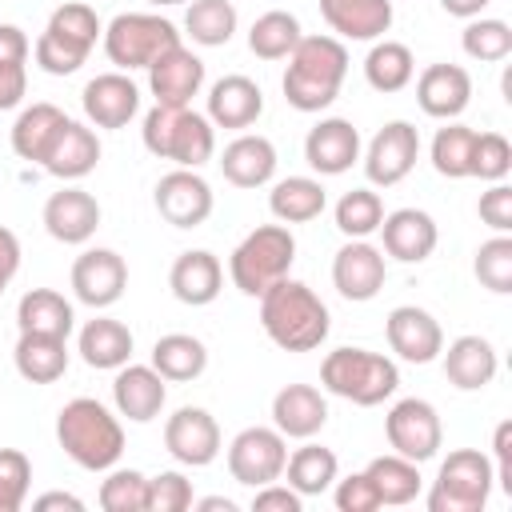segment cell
<instances>
[{
  "mask_svg": "<svg viewBox=\"0 0 512 512\" xmlns=\"http://www.w3.org/2000/svg\"><path fill=\"white\" fill-rule=\"evenodd\" d=\"M144 148L160 160H172L176 168H200L212 160L216 152V128L208 116L192 112L188 108H176V104H152L148 116H144Z\"/></svg>",
  "mask_w": 512,
  "mask_h": 512,
  "instance_id": "4",
  "label": "cell"
},
{
  "mask_svg": "<svg viewBox=\"0 0 512 512\" xmlns=\"http://www.w3.org/2000/svg\"><path fill=\"white\" fill-rule=\"evenodd\" d=\"M384 436L392 444L396 456L412 460V464H424L440 452L444 444V424H440V412L420 400V396H404L388 408L384 416Z\"/></svg>",
  "mask_w": 512,
  "mask_h": 512,
  "instance_id": "10",
  "label": "cell"
},
{
  "mask_svg": "<svg viewBox=\"0 0 512 512\" xmlns=\"http://www.w3.org/2000/svg\"><path fill=\"white\" fill-rule=\"evenodd\" d=\"M296 260V236L288 224H260L252 228L228 256V276L244 296H264L276 280L288 276Z\"/></svg>",
  "mask_w": 512,
  "mask_h": 512,
  "instance_id": "6",
  "label": "cell"
},
{
  "mask_svg": "<svg viewBox=\"0 0 512 512\" xmlns=\"http://www.w3.org/2000/svg\"><path fill=\"white\" fill-rule=\"evenodd\" d=\"M348 76V48L336 36H300L284 68V100L296 112H324Z\"/></svg>",
  "mask_w": 512,
  "mask_h": 512,
  "instance_id": "2",
  "label": "cell"
},
{
  "mask_svg": "<svg viewBox=\"0 0 512 512\" xmlns=\"http://www.w3.org/2000/svg\"><path fill=\"white\" fill-rule=\"evenodd\" d=\"M384 236V252L400 264H420L436 252V240H440V228L436 220L424 212V208H396V212H384L380 228Z\"/></svg>",
  "mask_w": 512,
  "mask_h": 512,
  "instance_id": "22",
  "label": "cell"
},
{
  "mask_svg": "<svg viewBox=\"0 0 512 512\" xmlns=\"http://www.w3.org/2000/svg\"><path fill=\"white\" fill-rule=\"evenodd\" d=\"M56 440L64 456L88 472H108L124 452L120 420L92 396H76L56 416Z\"/></svg>",
  "mask_w": 512,
  "mask_h": 512,
  "instance_id": "3",
  "label": "cell"
},
{
  "mask_svg": "<svg viewBox=\"0 0 512 512\" xmlns=\"http://www.w3.org/2000/svg\"><path fill=\"white\" fill-rule=\"evenodd\" d=\"M260 324L268 340L284 352H312L328 340L332 316L328 304L300 280L284 276L260 296Z\"/></svg>",
  "mask_w": 512,
  "mask_h": 512,
  "instance_id": "1",
  "label": "cell"
},
{
  "mask_svg": "<svg viewBox=\"0 0 512 512\" xmlns=\"http://www.w3.org/2000/svg\"><path fill=\"white\" fill-rule=\"evenodd\" d=\"M488 4H492V0H440V8H444L448 16H460V20H472V16H480Z\"/></svg>",
  "mask_w": 512,
  "mask_h": 512,
  "instance_id": "59",
  "label": "cell"
},
{
  "mask_svg": "<svg viewBox=\"0 0 512 512\" xmlns=\"http://www.w3.org/2000/svg\"><path fill=\"white\" fill-rule=\"evenodd\" d=\"M16 328L20 332H40V336L68 340L72 328H76V312H72V304L56 288H32L16 304Z\"/></svg>",
  "mask_w": 512,
  "mask_h": 512,
  "instance_id": "33",
  "label": "cell"
},
{
  "mask_svg": "<svg viewBox=\"0 0 512 512\" xmlns=\"http://www.w3.org/2000/svg\"><path fill=\"white\" fill-rule=\"evenodd\" d=\"M16 272H20V240H16L12 228L0 224V296H4V288L12 284Z\"/></svg>",
  "mask_w": 512,
  "mask_h": 512,
  "instance_id": "56",
  "label": "cell"
},
{
  "mask_svg": "<svg viewBox=\"0 0 512 512\" xmlns=\"http://www.w3.org/2000/svg\"><path fill=\"white\" fill-rule=\"evenodd\" d=\"M264 112V92L256 80L232 72V76H220L212 88H208V120L212 128H252Z\"/></svg>",
  "mask_w": 512,
  "mask_h": 512,
  "instance_id": "28",
  "label": "cell"
},
{
  "mask_svg": "<svg viewBox=\"0 0 512 512\" xmlns=\"http://www.w3.org/2000/svg\"><path fill=\"white\" fill-rule=\"evenodd\" d=\"M324 24L340 40H380L392 28V0H320Z\"/></svg>",
  "mask_w": 512,
  "mask_h": 512,
  "instance_id": "29",
  "label": "cell"
},
{
  "mask_svg": "<svg viewBox=\"0 0 512 512\" xmlns=\"http://www.w3.org/2000/svg\"><path fill=\"white\" fill-rule=\"evenodd\" d=\"M480 220L492 228V232H512V188L504 180H496L488 192H480V204H476Z\"/></svg>",
  "mask_w": 512,
  "mask_h": 512,
  "instance_id": "52",
  "label": "cell"
},
{
  "mask_svg": "<svg viewBox=\"0 0 512 512\" xmlns=\"http://www.w3.org/2000/svg\"><path fill=\"white\" fill-rule=\"evenodd\" d=\"M388 280V260L376 244L368 240H348L336 256H332V284L344 300L352 304H364L372 300Z\"/></svg>",
  "mask_w": 512,
  "mask_h": 512,
  "instance_id": "16",
  "label": "cell"
},
{
  "mask_svg": "<svg viewBox=\"0 0 512 512\" xmlns=\"http://www.w3.org/2000/svg\"><path fill=\"white\" fill-rule=\"evenodd\" d=\"M492 484V460L476 448H456L432 480L428 512H480L492 496Z\"/></svg>",
  "mask_w": 512,
  "mask_h": 512,
  "instance_id": "9",
  "label": "cell"
},
{
  "mask_svg": "<svg viewBox=\"0 0 512 512\" xmlns=\"http://www.w3.org/2000/svg\"><path fill=\"white\" fill-rule=\"evenodd\" d=\"M76 352L88 368H100V372H116L120 364L132 360V332L128 324L112 320V316H96L80 328V340H76Z\"/></svg>",
  "mask_w": 512,
  "mask_h": 512,
  "instance_id": "32",
  "label": "cell"
},
{
  "mask_svg": "<svg viewBox=\"0 0 512 512\" xmlns=\"http://www.w3.org/2000/svg\"><path fill=\"white\" fill-rule=\"evenodd\" d=\"M64 120H68V116H64V108H56V104H48V100H40V104L24 108V112L16 116V124H12V152H16L20 160L40 164V160H44V152H48V144L56 140V132H60V124H64Z\"/></svg>",
  "mask_w": 512,
  "mask_h": 512,
  "instance_id": "37",
  "label": "cell"
},
{
  "mask_svg": "<svg viewBox=\"0 0 512 512\" xmlns=\"http://www.w3.org/2000/svg\"><path fill=\"white\" fill-rule=\"evenodd\" d=\"M416 76V60H412V48L400 44V40H372L368 56H364V80L376 88V92H400L408 88Z\"/></svg>",
  "mask_w": 512,
  "mask_h": 512,
  "instance_id": "39",
  "label": "cell"
},
{
  "mask_svg": "<svg viewBox=\"0 0 512 512\" xmlns=\"http://www.w3.org/2000/svg\"><path fill=\"white\" fill-rule=\"evenodd\" d=\"M512 172V144L500 132H476V148H472V176L476 180H504Z\"/></svg>",
  "mask_w": 512,
  "mask_h": 512,
  "instance_id": "49",
  "label": "cell"
},
{
  "mask_svg": "<svg viewBox=\"0 0 512 512\" xmlns=\"http://www.w3.org/2000/svg\"><path fill=\"white\" fill-rule=\"evenodd\" d=\"M44 172L48 176H56V180H84L96 164H100V140H96V132L88 128V124H80V120H64L60 124V132H56V140L48 144V152H44Z\"/></svg>",
  "mask_w": 512,
  "mask_h": 512,
  "instance_id": "26",
  "label": "cell"
},
{
  "mask_svg": "<svg viewBox=\"0 0 512 512\" xmlns=\"http://www.w3.org/2000/svg\"><path fill=\"white\" fill-rule=\"evenodd\" d=\"M300 36H304L300 32V20L292 12H284V8H272V12H264V16L252 20L248 48L260 60H288V52L300 44Z\"/></svg>",
  "mask_w": 512,
  "mask_h": 512,
  "instance_id": "41",
  "label": "cell"
},
{
  "mask_svg": "<svg viewBox=\"0 0 512 512\" xmlns=\"http://www.w3.org/2000/svg\"><path fill=\"white\" fill-rule=\"evenodd\" d=\"M200 512H236V500L228 496H208V500H192Z\"/></svg>",
  "mask_w": 512,
  "mask_h": 512,
  "instance_id": "60",
  "label": "cell"
},
{
  "mask_svg": "<svg viewBox=\"0 0 512 512\" xmlns=\"http://www.w3.org/2000/svg\"><path fill=\"white\" fill-rule=\"evenodd\" d=\"M168 400V380L152 364H120L112 380V404L132 424H148L160 416Z\"/></svg>",
  "mask_w": 512,
  "mask_h": 512,
  "instance_id": "20",
  "label": "cell"
},
{
  "mask_svg": "<svg viewBox=\"0 0 512 512\" xmlns=\"http://www.w3.org/2000/svg\"><path fill=\"white\" fill-rule=\"evenodd\" d=\"M472 272H476V280H480L488 292L508 296V292H512V236H508V232H496L492 240H484V244L476 248Z\"/></svg>",
  "mask_w": 512,
  "mask_h": 512,
  "instance_id": "46",
  "label": "cell"
},
{
  "mask_svg": "<svg viewBox=\"0 0 512 512\" xmlns=\"http://www.w3.org/2000/svg\"><path fill=\"white\" fill-rule=\"evenodd\" d=\"M164 448L172 460L188 464V468H204L220 456V424L208 408L184 404L168 416L164 424Z\"/></svg>",
  "mask_w": 512,
  "mask_h": 512,
  "instance_id": "14",
  "label": "cell"
},
{
  "mask_svg": "<svg viewBox=\"0 0 512 512\" xmlns=\"http://www.w3.org/2000/svg\"><path fill=\"white\" fill-rule=\"evenodd\" d=\"M152 368L168 380V384H188L196 376H204L208 368V348L204 340L188 336V332H168L152 344Z\"/></svg>",
  "mask_w": 512,
  "mask_h": 512,
  "instance_id": "35",
  "label": "cell"
},
{
  "mask_svg": "<svg viewBox=\"0 0 512 512\" xmlns=\"http://www.w3.org/2000/svg\"><path fill=\"white\" fill-rule=\"evenodd\" d=\"M192 480L184 472L148 476V512H184L192 508Z\"/></svg>",
  "mask_w": 512,
  "mask_h": 512,
  "instance_id": "50",
  "label": "cell"
},
{
  "mask_svg": "<svg viewBox=\"0 0 512 512\" xmlns=\"http://www.w3.org/2000/svg\"><path fill=\"white\" fill-rule=\"evenodd\" d=\"M128 288V264L112 248H84L72 264V292L88 308H112Z\"/></svg>",
  "mask_w": 512,
  "mask_h": 512,
  "instance_id": "15",
  "label": "cell"
},
{
  "mask_svg": "<svg viewBox=\"0 0 512 512\" xmlns=\"http://www.w3.org/2000/svg\"><path fill=\"white\" fill-rule=\"evenodd\" d=\"M32 488V460L20 448H0V512H20Z\"/></svg>",
  "mask_w": 512,
  "mask_h": 512,
  "instance_id": "48",
  "label": "cell"
},
{
  "mask_svg": "<svg viewBox=\"0 0 512 512\" xmlns=\"http://www.w3.org/2000/svg\"><path fill=\"white\" fill-rule=\"evenodd\" d=\"M220 172L228 184L236 188H264L276 176V148L268 136H236L224 152H220Z\"/></svg>",
  "mask_w": 512,
  "mask_h": 512,
  "instance_id": "30",
  "label": "cell"
},
{
  "mask_svg": "<svg viewBox=\"0 0 512 512\" xmlns=\"http://www.w3.org/2000/svg\"><path fill=\"white\" fill-rule=\"evenodd\" d=\"M304 160L320 176H340L360 160V132L344 116H328L304 136Z\"/></svg>",
  "mask_w": 512,
  "mask_h": 512,
  "instance_id": "19",
  "label": "cell"
},
{
  "mask_svg": "<svg viewBox=\"0 0 512 512\" xmlns=\"http://www.w3.org/2000/svg\"><path fill=\"white\" fill-rule=\"evenodd\" d=\"M148 4H156V8H160V4H188V0H148Z\"/></svg>",
  "mask_w": 512,
  "mask_h": 512,
  "instance_id": "61",
  "label": "cell"
},
{
  "mask_svg": "<svg viewBox=\"0 0 512 512\" xmlns=\"http://www.w3.org/2000/svg\"><path fill=\"white\" fill-rule=\"evenodd\" d=\"M80 104L96 128H124L140 112V88L128 80V72H100L84 84Z\"/></svg>",
  "mask_w": 512,
  "mask_h": 512,
  "instance_id": "21",
  "label": "cell"
},
{
  "mask_svg": "<svg viewBox=\"0 0 512 512\" xmlns=\"http://www.w3.org/2000/svg\"><path fill=\"white\" fill-rule=\"evenodd\" d=\"M492 476L500 492L512 496V420H500L492 432Z\"/></svg>",
  "mask_w": 512,
  "mask_h": 512,
  "instance_id": "53",
  "label": "cell"
},
{
  "mask_svg": "<svg viewBox=\"0 0 512 512\" xmlns=\"http://www.w3.org/2000/svg\"><path fill=\"white\" fill-rule=\"evenodd\" d=\"M420 156V132L408 120H388L364 148V176L376 188H392L400 184Z\"/></svg>",
  "mask_w": 512,
  "mask_h": 512,
  "instance_id": "12",
  "label": "cell"
},
{
  "mask_svg": "<svg viewBox=\"0 0 512 512\" xmlns=\"http://www.w3.org/2000/svg\"><path fill=\"white\" fill-rule=\"evenodd\" d=\"M472 148H476V128L444 124L432 136V168L448 180H468L472 176Z\"/></svg>",
  "mask_w": 512,
  "mask_h": 512,
  "instance_id": "43",
  "label": "cell"
},
{
  "mask_svg": "<svg viewBox=\"0 0 512 512\" xmlns=\"http://www.w3.org/2000/svg\"><path fill=\"white\" fill-rule=\"evenodd\" d=\"M28 60V36L16 24H0V64H24Z\"/></svg>",
  "mask_w": 512,
  "mask_h": 512,
  "instance_id": "57",
  "label": "cell"
},
{
  "mask_svg": "<svg viewBox=\"0 0 512 512\" xmlns=\"http://www.w3.org/2000/svg\"><path fill=\"white\" fill-rule=\"evenodd\" d=\"M496 368H500L496 348H492V340H484V336H456V340L448 344V352H444V376H448V384L460 388V392H480V388H488L492 376H496Z\"/></svg>",
  "mask_w": 512,
  "mask_h": 512,
  "instance_id": "31",
  "label": "cell"
},
{
  "mask_svg": "<svg viewBox=\"0 0 512 512\" xmlns=\"http://www.w3.org/2000/svg\"><path fill=\"white\" fill-rule=\"evenodd\" d=\"M16 372L28 384H56L68 372V340L60 336H40V332H20L12 348Z\"/></svg>",
  "mask_w": 512,
  "mask_h": 512,
  "instance_id": "34",
  "label": "cell"
},
{
  "mask_svg": "<svg viewBox=\"0 0 512 512\" xmlns=\"http://www.w3.org/2000/svg\"><path fill=\"white\" fill-rule=\"evenodd\" d=\"M384 220V200L372 188H352L336 200V228L348 240H368Z\"/></svg>",
  "mask_w": 512,
  "mask_h": 512,
  "instance_id": "45",
  "label": "cell"
},
{
  "mask_svg": "<svg viewBox=\"0 0 512 512\" xmlns=\"http://www.w3.org/2000/svg\"><path fill=\"white\" fill-rule=\"evenodd\" d=\"M472 100V76L460 64H428L416 76V104L432 120H456Z\"/></svg>",
  "mask_w": 512,
  "mask_h": 512,
  "instance_id": "25",
  "label": "cell"
},
{
  "mask_svg": "<svg viewBox=\"0 0 512 512\" xmlns=\"http://www.w3.org/2000/svg\"><path fill=\"white\" fill-rule=\"evenodd\" d=\"M104 52L120 72L132 68H148L160 52L180 44V32L172 20L156 16V12H120L104 24Z\"/></svg>",
  "mask_w": 512,
  "mask_h": 512,
  "instance_id": "8",
  "label": "cell"
},
{
  "mask_svg": "<svg viewBox=\"0 0 512 512\" xmlns=\"http://www.w3.org/2000/svg\"><path fill=\"white\" fill-rule=\"evenodd\" d=\"M44 228L60 244H84L100 228V204L84 188H60L44 200Z\"/></svg>",
  "mask_w": 512,
  "mask_h": 512,
  "instance_id": "23",
  "label": "cell"
},
{
  "mask_svg": "<svg viewBox=\"0 0 512 512\" xmlns=\"http://www.w3.org/2000/svg\"><path fill=\"white\" fill-rule=\"evenodd\" d=\"M332 500H336L340 512H376V508H380V496H376L368 472H352V476H344V480L336 476Z\"/></svg>",
  "mask_w": 512,
  "mask_h": 512,
  "instance_id": "51",
  "label": "cell"
},
{
  "mask_svg": "<svg viewBox=\"0 0 512 512\" xmlns=\"http://www.w3.org/2000/svg\"><path fill=\"white\" fill-rule=\"evenodd\" d=\"M32 508H40V512H48V508H72V512H80V508H84V500H80V496H72V492H44V496H36V500H32Z\"/></svg>",
  "mask_w": 512,
  "mask_h": 512,
  "instance_id": "58",
  "label": "cell"
},
{
  "mask_svg": "<svg viewBox=\"0 0 512 512\" xmlns=\"http://www.w3.org/2000/svg\"><path fill=\"white\" fill-rule=\"evenodd\" d=\"M304 508V496L288 484H260L256 496H252V512H300Z\"/></svg>",
  "mask_w": 512,
  "mask_h": 512,
  "instance_id": "54",
  "label": "cell"
},
{
  "mask_svg": "<svg viewBox=\"0 0 512 512\" xmlns=\"http://www.w3.org/2000/svg\"><path fill=\"white\" fill-rule=\"evenodd\" d=\"M384 336H388V348L408 360V364H432L440 352H444V332H440V320L416 304H400L388 312L384 320Z\"/></svg>",
  "mask_w": 512,
  "mask_h": 512,
  "instance_id": "17",
  "label": "cell"
},
{
  "mask_svg": "<svg viewBox=\"0 0 512 512\" xmlns=\"http://www.w3.org/2000/svg\"><path fill=\"white\" fill-rule=\"evenodd\" d=\"M100 36H104V24L88 4H60L36 40V64L48 76H72L88 60Z\"/></svg>",
  "mask_w": 512,
  "mask_h": 512,
  "instance_id": "7",
  "label": "cell"
},
{
  "mask_svg": "<svg viewBox=\"0 0 512 512\" xmlns=\"http://www.w3.org/2000/svg\"><path fill=\"white\" fill-rule=\"evenodd\" d=\"M156 212L172 228H200L212 216V184L196 168H172L156 180Z\"/></svg>",
  "mask_w": 512,
  "mask_h": 512,
  "instance_id": "13",
  "label": "cell"
},
{
  "mask_svg": "<svg viewBox=\"0 0 512 512\" xmlns=\"http://www.w3.org/2000/svg\"><path fill=\"white\" fill-rule=\"evenodd\" d=\"M220 284H224V268H220V260L208 248H188L168 268V288L188 308L212 304L220 296Z\"/></svg>",
  "mask_w": 512,
  "mask_h": 512,
  "instance_id": "27",
  "label": "cell"
},
{
  "mask_svg": "<svg viewBox=\"0 0 512 512\" xmlns=\"http://www.w3.org/2000/svg\"><path fill=\"white\" fill-rule=\"evenodd\" d=\"M324 204L328 196L316 176H288V180H276L268 192V208L280 224H308L324 212Z\"/></svg>",
  "mask_w": 512,
  "mask_h": 512,
  "instance_id": "36",
  "label": "cell"
},
{
  "mask_svg": "<svg viewBox=\"0 0 512 512\" xmlns=\"http://www.w3.org/2000/svg\"><path fill=\"white\" fill-rule=\"evenodd\" d=\"M148 88L156 96V104H176V108H188L192 96L204 88V60L176 44L168 52H160L152 64H148Z\"/></svg>",
  "mask_w": 512,
  "mask_h": 512,
  "instance_id": "18",
  "label": "cell"
},
{
  "mask_svg": "<svg viewBox=\"0 0 512 512\" xmlns=\"http://www.w3.org/2000/svg\"><path fill=\"white\" fill-rule=\"evenodd\" d=\"M328 424V400L312 384H284L272 396V428L284 440H312Z\"/></svg>",
  "mask_w": 512,
  "mask_h": 512,
  "instance_id": "24",
  "label": "cell"
},
{
  "mask_svg": "<svg viewBox=\"0 0 512 512\" xmlns=\"http://www.w3.org/2000/svg\"><path fill=\"white\" fill-rule=\"evenodd\" d=\"M364 472H368V480H372V488L380 496V508L384 504H412L420 496V464H412V460H404L396 452L368 460Z\"/></svg>",
  "mask_w": 512,
  "mask_h": 512,
  "instance_id": "40",
  "label": "cell"
},
{
  "mask_svg": "<svg viewBox=\"0 0 512 512\" xmlns=\"http://www.w3.org/2000/svg\"><path fill=\"white\" fill-rule=\"evenodd\" d=\"M284 472H288V488H296L300 496H320V492H328V488L336 484L340 460H336L332 448L308 440L304 448H296V452L284 460Z\"/></svg>",
  "mask_w": 512,
  "mask_h": 512,
  "instance_id": "38",
  "label": "cell"
},
{
  "mask_svg": "<svg viewBox=\"0 0 512 512\" xmlns=\"http://www.w3.org/2000/svg\"><path fill=\"white\" fill-rule=\"evenodd\" d=\"M284 460H288L284 436L276 428H264V424H252V428L236 432L232 444H228V472H232L236 484H248V488L280 480Z\"/></svg>",
  "mask_w": 512,
  "mask_h": 512,
  "instance_id": "11",
  "label": "cell"
},
{
  "mask_svg": "<svg viewBox=\"0 0 512 512\" xmlns=\"http://www.w3.org/2000/svg\"><path fill=\"white\" fill-rule=\"evenodd\" d=\"M100 508L104 512H148V476L136 468H108L100 484Z\"/></svg>",
  "mask_w": 512,
  "mask_h": 512,
  "instance_id": "47",
  "label": "cell"
},
{
  "mask_svg": "<svg viewBox=\"0 0 512 512\" xmlns=\"http://www.w3.org/2000/svg\"><path fill=\"white\" fill-rule=\"evenodd\" d=\"M460 48L480 64H500L512 56V28L496 16H472L460 32Z\"/></svg>",
  "mask_w": 512,
  "mask_h": 512,
  "instance_id": "44",
  "label": "cell"
},
{
  "mask_svg": "<svg viewBox=\"0 0 512 512\" xmlns=\"http://www.w3.org/2000/svg\"><path fill=\"white\" fill-rule=\"evenodd\" d=\"M320 384L340 400H352L360 408H376L400 388V368H396V360H388L380 352L344 344V348H332L324 356Z\"/></svg>",
  "mask_w": 512,
  "mask_h": 512,
  "instance_id": "5",
  "label": "cell"
},
{
  "mask_svg": "<svg viewBox=\"0 0 512 512\" xmlns=\"http://www.w3.org/2000/svg\"><path fill=\"white\" fill-rule=\"evenodd\" d=\"M240 16L232 8V0H188V12H184V32L192 36V44H204V48H220L232 40Z\"/></svg>",
  "mask_w": 512,
  "mask_h": 512,
  "instance_id": "42",
  "label": "cell"
},
{
  "mask_svg": "<svg viewBox=\"0 0 512 512\" xmlns=\"http://www.w3.org/2000/svg\"><path fill=\"white\" fill-rule=\"evenodd\" d=\"M28 92V68L24 64H0V112L16 108Z\"/></svg>",
  "mask_w": 512,
  "mask_h": 512,
  "instance_id": "55",
  "label": "cell"
}]
</instances>
